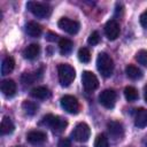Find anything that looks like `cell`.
<instances>
[{
  "label": "cell",
  "instance_id": "52a82bcc",
  "mask_svg": "<svg viewBox=\"0 0 147 147\" xmlns=\"http://www.w3.org/2000/svg\"><path fill=\"white\" fill-rule=\"evenodd\" d=\"M82 83H83L84 88L87 92H92V91L96 90L98 86H99V80H98L96 76L92 71H83V74H82Z\"/></svg>",
  "mask_w": 147,
  "mask_h": 147
},
{
  "label": "cell",
  "instance_id": "5b68a950",
  "mask_svg": "<svg viewBox=\"0 0 147 147\" xmlns=\"http://www.w3.org/2000/svg\"><path fill=\"white\" fill-rule=\"evenodd\" d=\"M91 136L90 126L86 123H78L71 132V138L78 142H85Z\"/></svg>",
  "mask_w": 147,
  "mask_h": 147
},
{
  "label": "cell",
  "instance_id": "9c48e42d",
  "mask_svg": "<svg viewBox=\"0 0 147 147\" xmlns=\"http://www.w3.org/2000/svg\"><path fill=\"white\" fill-rule=\"evenodd\" d=\"M99 101L105 108H108V109L114 108L116 102V92L110 88L102 91L101 94L99 95Z\"/></svg>",
  "mask_w": 147,
  "mask_h": 147
},
{
  "label": "cell",
  "instance_id": "7c38bea8",
  "mask_svg": "<svg viewBox=\"0 0 147 147\" xmlns=\"http://www.w3.org/2000/svg\"><path fill=\"white\" fill-rule=\"evenodd\" d=\"M26 139H28V141H29L30 144H32V145H41V144H44V142L46 141L47 136H46L45 132L36 130V131L29 132L28 136H26Z\"/></svg>",
  "mask_w": 147,
  "mask_h": 147
},
{
  "label": "cell",
  "instance_id": "277c9868",
  "mask_svg": "<svg viewBox=\"0 0 147 147\" xmlns=\"http://www.w3.org/2000/svg\"><path fill=\"white\" fill-rule=\"evenodd\" d=\"M26 8L39 18H45L51 15V7L47 3L44 2H37V1H29L26 3Z\"/></svg>",
  "mask_w": 147,
  "mask_h": 147
},
{
  "label": "cell",
  "instance_id": "8fae6325",
  "mask_svg": "<svg viewBox=\"0 0 147 147\" xmlns=\"http://www.w3.org/2000/svg\"><path fill=\"white\" fill-rule=\"evenodd\" d=\"M107 129H108L110 136L114 137L115 139H121V138L123 137V134H124L123 125H122V123H119V122H116V121H110V122H108Z\"/></svg>",
  "mask_w": 147,
  "mask_h": 147
},
{
  "label": "cell",
  "instance_id": "4fadbf2b",
  "mask_svg": "<svg viewBox=\"0 0 147 147\" xmlns=\"http://www.w3.org/2000/svg\"><path fill=\"white\" fill-rule=\"evenodd\" d=\"M134 125L142 129L147 126V109L139 108L134 113Z\"/></svg>",
  "mask_w": 147,
  "mask_h": 147
},
{
  "label": "cell",
  "instance_id": "ba28073f",
  "mask_svg": "<svg viewBox=\"0 0 147 147\" xmlns=\"http://www.w3.org/2000/svg\"><path fill=\"white\" fill-rule=\"evenodd\" d=\"M57 25L60 29H62L63 31H65L67 33L69 34H76L78 31H79V23L75 20H70L68 17H62L57 22Z\"/></svg>",
  "mask_w": 147,
  "mask_h": 147
},
{
  "label": "cell",
  "instance_id": "4dcf8cb0",
  "mask_svg": "<svg viewBox=\"0 0 147 147\" xmlns=\"http://www.w3.org/2000/svg\"><path fill=\"white\" fill-rule=\"evenodd\" d=\"M46 39H47V40H49V41H55V40H57L59 38H57V34H56V33L48 32V33H47V37H46Z\"/></svg>",
  "mask_w": 147,
  "mask_h": 147
},
{
  "label": "cell",
  "instance_id": "d6986e66",
  "mask_svg": "<svg viewBox=\"0 0 147 147\" xmlns=\"http://www.w3.org/2000/svg\"><path fill=\"white\" fill-rule=\"evenodd\" d=\"M14 67H15V61L11 56H7L3 59L2 61V64H1V75L2 76H6L8 74H10L13 70H14Z\"/></svg>",
  "mask_w": 147,
  "mask_h": 147
},
{
  "label": "cell",
  "instance_id": "1f68e13d",
  "mask_svg": "<svg viewBox=\"0 0 147 147\" xmlns=\"http://www.w3.org/2000/svg\"><path fill=\"white\" fill-rule=\"evenodd\" d=\"M144 96H145V101L147 102V85H145L144 87Z\"/></svg>",
  "mask_w": 147,
  "mask_h": 147
},
{
  "label": "cell",
  "instance_id": "d4e9b609",
  "mask_svg": "<svg viewBox=\"0 0 147 147\" xmlns=\"http://www.w3.org/2000/svg\"><path fill=\"white\" fill-rule=\"evenodd\" d=\"M94 147H109L108 138L103 133L98 134L95 140H94Z\"/></svg>",
  "mask_w": 147,
  "mask_h": 147
},
{
  "label": "cell",
  "instance_id": "7402d4cb",
  "mask_svg": "<svg viewBox=\"0 0 147 147\" xmlns=\"http://www.w3.org/2000/svg\"><path fill=\"white\" fill-rule=\"evenodd\" d=\"M22 108L24 110V113L26 115H34L37 111H38V105L33 101H29V100H25L23 103H22Z\"/></svg>",
  "mask_w": 147,
  "mask_h": 147
},
{
  "label": "cell",
  "instance_id": "30bf717a",
  "mask_svg": "<svg viewBox=\"0 0 147 147\" xmlns=\"http://www.w3.org/2000/svg\"><path fill=\"white\" fill-rule=\"evenodd\" d=\"M121 32L119 24L115 20H109L105 25V33L109 40H115L118 38Z\"/></svg>",
  "mask_w": 147,
  "mask_h": 147
},
{
  "label": "cell",
  "instance_id": "3957f363",
  "mask_svg": "<svg viewBox=\"0 0 147 147\" xmlns=\"http://www.w3.org/2000/svg\"><path fill=\"white\" fill-rule=\"evenodd\" d=\"M40 124L51 127L55 133L62 132V131L67 127V125H68V123H67L65 119H63V118L60 117V116L52 115V114H48V115L44 116L42 119H41V122H40Z\"/></svg>",
  "mask_w": 147,
  "mask_h": 147
},
{
  "label": "cell",
  "instance_id": "f1b7e54d",
  "mask_svg": "<svg viewBox=\"0 0 147 147\" xmlns=\"http://www.w3.org/2000/svg\"><path fill=\"white\" fill-rule=\"evenodd\" d=\"M57 147H71V141L68 138H62V139H60Z\"/></svg>",
  "mask_w": 147,
  "mask_h": 147
},
{
  "label": "cell",
  "instance_id": "ac0fdd59",
  "mask_svg": "<svg viewBox=\"0 0 147 147\" xmlns=\"http://www.w3.org/2000/svg\"><path fill=\"white\" fill-rule=\"evenodd\" d=\"M15 126H14V123L11 122V119L7 116H5L1 121V124H0V134L1 136H5V134H9L14 131Z\"/></svg>",
  "mask_w": 147,
  "mask_h": 147
},
{
  "label": "cell",
  "instance_id": "7a4b0ae2",
  "mask_svg": "<svg viewBox=\"0 0 147 147\" xmlns=\"http://www.w3.org/2000/svg\"><path fill=\"white\" fill-rule=\"evenodd\" d=\"M57 75H59V82H60L61 86H63V87L69 86L76 77V72H75L74 67H71L70 64H65V63L59 64Z\"/></svg>",
  "mask_w": 147,
  "mask_h": 147
},
{
  "label": "cell",
  "instance_id": "5bb4252c",
  "mask_svg": "<svg viewBox=\"0 0 147 147\" xmlns=\"http://www.w3.org/2000/svg\"><path fill=\"white\" fill-rule=\"evenodd\" d=\"M1 92L8 98L13 96L16 93V83L13 79H5L1 83Z\"/></svg>",
  "mask_w": 147,
  "mask_h": 147
},
{
  "label": "cell",
  "instance_id": "6da1fadb",
  "mask_svg": "<svg viewBox=\"0 0 147 147\" xmlns=\"http://www.w3.org/2000/svg\"><path fill=\"white\" fill-rule=\"evenodd\" d=\"M96 68L103 77H110L114 71V61L110 55L105 52L99 53L96 57Z\"/></svg>",
  "mask_w": 147,
  "mask_h": 147
},
{
  "label": "cell",
  "instance_id": "603a6c76",
  "mask_svg": "<svg viewBox=\"0 0 147 147\" xmlns=\"http://www.w3.org/2000/svg\"><path fill=\"white\" fill-rule=\"evenodd\" d=\"M124 96L127 101L133 102L139 98V94H138V91L133 86H126L124 90Z\"/></svg>",
  "mask_w": 147,
  "mask_h": 147
},
{
  "label": "cell",
  "instance_id": "ffe728a7",
  "mask_svg": "<svg viewBox=\"0 0 147 147\" xmlns=\"http://www.w3.org/2000/svg\"><path fill=\"white\" fill-rule=\"evenodd\" d=\"M74 47V42L68 39V38H61L59 41V48H60V53L62 55H68Z\"/></svg>",
  "mask_w": 147,
  "mask_h": 147
},
{
  "label": "cell",
  "instance_id": "e0dca14e",
  "mask_svg": "<svg viewBox=\"0 0 147 147\" xmlns=\"http://www.w3.org/2000/svg\"><path fill=\"white\" fill-rule=\"evenodd\" d=\"M41 32H42V28H41V25L38 24L37 22L31 21V22H29V23L26 24V33H28L30 37L37 38V37H39V36L41 34Z\"/></svg>",
  "mask_w": 147,
  "mask_h": 147
},
{
  "label": "cell",
  "instance_id": "4316f807",
  "mask_svg": "<svg viewBox=\"0 0 147 147\" xmlns=\"http://www.w3.org/2000/svg\"><path fill=\"white\" fill-rule=\"evenodd\" d=\"M99 41H100V34H99V32H98V31H93V32L90 34L88 39H87L88 45H91V46H95V45L99 44Z\"/></svg>",
  "mask_w": 147,
  "mask_h": 147
},
{
  "label": "cell",
  "instance_id": "44dd1931",
  "mask_svg": "<svg viewBox=\"0 0 147 147\" xmlns=\"http://www.w3.org/2000/svg\"><path fill=\"white\" fill-rule=\"evenodd\" d=\"M125 72H126V75H127V77L131 78V79H140V78L142 77L141 70H140L138 67L133 65V64H129V65L125 68Z\"/></svg>",
  "mask_w": 147,
  "mask_h": 147
},
{
  "label": "cell",
  "instance_id": "d6a6232c",
  "mask_svg": "<svg viewBox=\"0 0 147 147\" xmlns=\"http://www.w3.org/2000/svg\"><path fill=\"white\" fill-rule=\"evenodd\" d=\"M14 147H23V146H14Z\"/></svg>",
  "mask_w": 147,
  "mask_h": 147
},
{
  "label": "cell",
  "instance_id": "83f0119b",
  "mask_svg": "<svg viewBox=\"0 0 147 147\" xmlns=\"http://www.w3.org/2000/svg\"><path fill=\"white\" fill-rule=\"evenodd\" d=\"M34 78L36 77L32 76V74H30V72H24L22 75V77H21V79H22V82L24 84H32L33 80H34Z\"/></svg>",
  "mask_w": 147,
  "mask_h": 147
},
{
  "label": "cell",
  "instance_id": "cb8c5ba5",
  "mask_svg": "<svg viewBox=\"0 0 147 147\" xmlns=\"http://www.w3.org/2000/svg\"><path fill=\"white\" fill-rule=\"evenodd\" d=\"M78 59L83 63H88L91 60V53L86 47H82L78 51Z\"/></svg>",
  "mask_w": 147,
  "mask_h": 147
},
{
  "label": "cell",
  "instance_id": "f546056e",
  "mask_svg": "<svg viewBox=\"0 0 147 147\" xmlns=\"http://www.w3.org/2000/svg\"><path fill=\"white\" fill-rule=\"evenodd\" d=\"M140 24H141L145 29H147V10H145V11L140 15Z\"/></svg>",
  "mask_w": 147,
  "mask_h": 147
},
{
  "label": "cell",
  "instance_id": "836d02e7",
  "mask_svg": "<svg viewBox=\"0 0 147 147\" xmlns=\"http://www.w3.org/2000/svg\"><path fill=\"white\" fill-rule=\"evenodd\" d=\"M146 147H147V144H146Z\"/></svg>",
  "mask_w": 147,
  "mask_h": 147
},
{
  "label": "cell",
  "instance_id": "9a60e30c",
  "mask_svg": "<svg viewBox=\"0 0 147 147\" xmlns=\"http://www.w3.org/2000/svg\"><path fill=\"white\" fill-rule=\"evenodd\" d=\"M30 94L34 98V99H39V100H45L48 99L51 96V91L46 87V86H37L31 90Z\"/></svg>",
  "mask_w": 147,
  "mask_h": 147
},
{
  "label": "cell",
  "instance_id": "8992f818",
  "mask_svg": "<svg viewBox=\"0 0 147 147\" xmlns=\"http://www.w3.org/2000/svg\"><path fill=\"white\" fill-rule=\"evenodd\" d=\"M60 103L61 107L69 114H78L79 111V102L74 95H63L60 100Z\"/></svg>",
  "mask_w": 147,
  "mask_h": 147
},
{
  "label": "cell",
  "instance_id": "484cf974",
  "mask_svg": "<svg viewBox=\"0 0 147 147\" xmlns=\"http://www.w3.org/2000/svg\"><path fill=\"white\" fill-rule=\"evenodd\" d=\"M136 60L142 64L144 67H147V51L145 49H140L137 54H136Z\"/></svg>",
  "mask_w": 147,
  "mask_h": 147
},
{
  "label": "cell",
  "instance_id": "2e32d148",
  "mask_svg": "<svg viewBox=\"0 0 147 147\" xmlns=\"http://www.w3.org/2000/svg\"><path fill=\"white\" fill-rule=\"evenodd\" d=\"M39 53H40V46L38 44H30L24 48L23 56L28 60H33L39 55Z\"/></svg>",
  "mask_w": 147,
  "mask_h": 147
}]
</instances>
